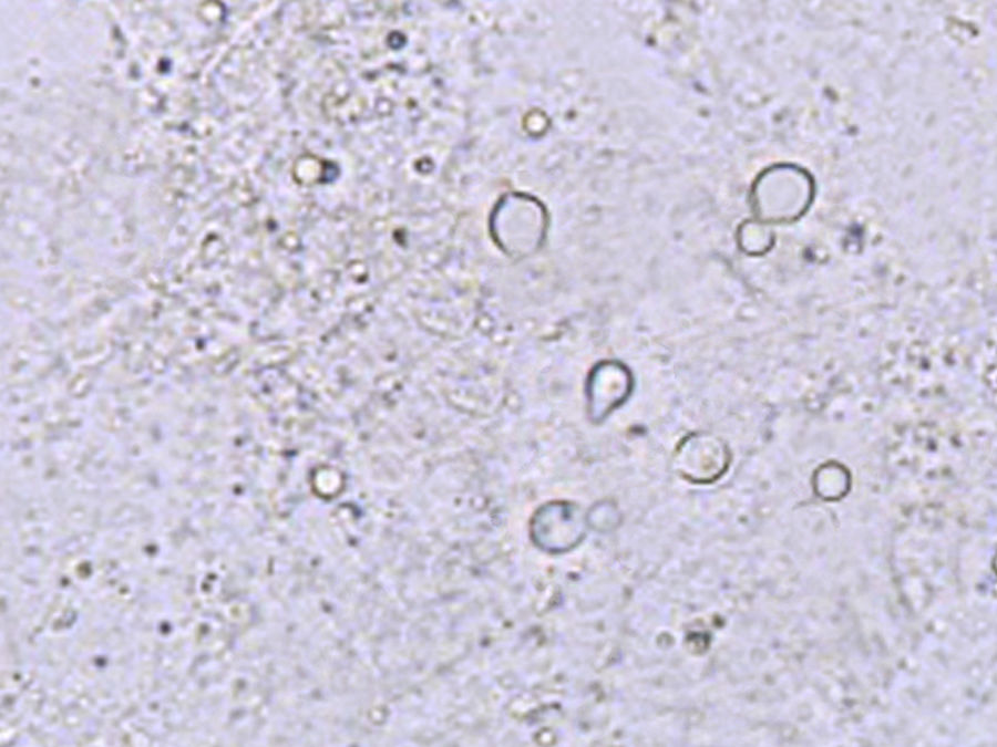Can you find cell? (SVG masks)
Listing matches in <instances>:
<instances>
[{"label": "cell", "instance_id": "cell-1", "mask_svg": "<svg viewBox=\"0 0 997 747\" xmlns=\"http://www.w3.org/2000/svg\"><path fill=\"white\" fill-rule=\"evenodd\" d=\"M730 450L726 442L711 433H692L677 445L672 464L676 473L691 484H712L729 469Z\"/></svg>", "mask_w": 997, "mask_h": 747}, {"label": "cell", "instance_id": "cell-2", "mask_svg": "<svg viewBox=\"0 0 997 747\" xmlns=\"http://www.w3.org/2000/svg\"><path fill=\"white\" fill-rule=\"evenodd\" d=\"M588 388L590 414L602 419L628 398L633 377L623 364L607 362L595 370Z\"/></svg>", "mask_w": 997, "mask_h": 747}]
</instances>
